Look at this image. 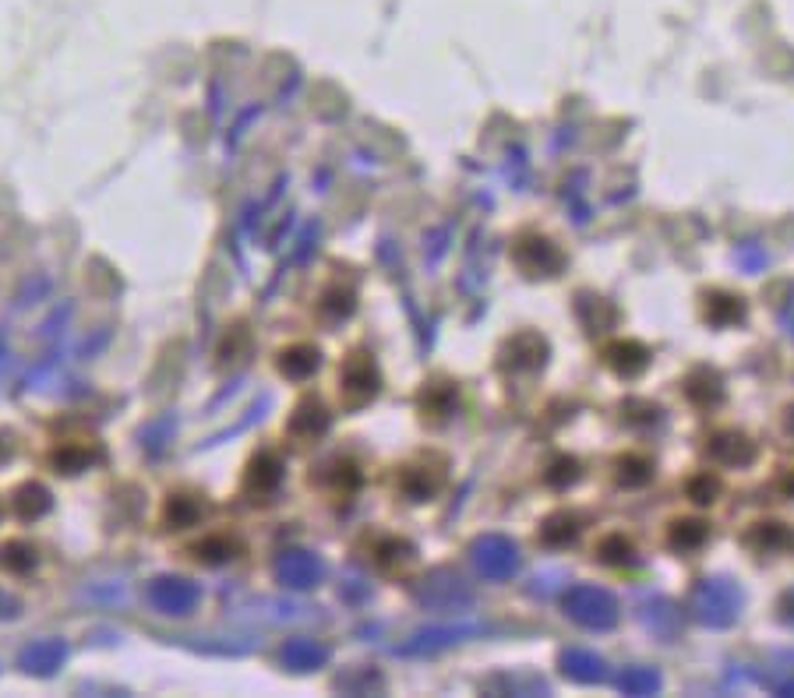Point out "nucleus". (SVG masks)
I'll return each mask as SVG.
<instances>
[{
    "mask_svg": "<svg viewBox=\"0 0 794 698\" xmlns=\"http://www.w3.org/2000/svg\"><path fill=\"white\" fill-rule=\"evenodd\" d=\"M149 603L156 610H163V614H191V610L198 607V600H202V589L195 586V582L180 579V575H163V579H152L149 586Z\"/></svg>",
    "mask_w": 794,
    "mask_h": 698,
    "instance_id": "6",
    "label": "nucleus"
},
{
    "mask_svg": "<svg viewBox=\"0 0 794 698\" xmlns=\"http://www.w3.org/2000/svg\"><path fill=\"white\" fill-rule=\"evenodd\" d=\"M579 536V526L572 515H551V519L540 526V540L547 543V547H565V543H572Z\"/></svg>",
    "mask_w": 794,
    "mask_h": 698,
    "instance_id": "26",
    "label": "nucleus"
},
{
    "mask_svg": "<svg viewBox=\"0 0 794 698\" xmlns=\"http://www.w3.org/2000/svg\"><path fill=\"white\" fill-rule=\"evenodd\" d=\"M276 575L290 589H311L322 579V561L315 554H308V550H286L276 561Z\"/></svg>",
    "mask_w": 794,
    "mask_h": 698,
    "instance_id": "8",
    "label": "nucleus"
},
{
    "mask_svg": "<svg viewBox=\"0 0 794 698\" xmlns=\"http://www.w3.org/2000/svg\"><path fill=\"white\" fill-rule=\"evenodd\" d=\"M244 346H248V332H244V328H240V325H237V328H230V335H226L223 346H219V360H223V364H226V360H230V364H233V360H240Z\"/></svg>",
    "mask_w": 794,
    "mask_h": 698,
    "instance_id": "36",
    "label": "nucleus"
},
{
    "mask_svg": "<svg viewBox=\"0 0 794 698\" xmlns=\"http://www.w3.org/2000/svg\"><path fill=\"white\" fill-rule=\"evenodd\" d=\"M512 261H516L519 268H523L526 275H558L565 265V254L558 251L555 244L547 237H540V233H526V237L516 240V247H512Z\"/></svg>",
    "mask_w": 794,
    "mask_h": 698,
    "instance_id": "5",
    "label": "nucleus"
},
{
    "mask_svg": "<svg viewBox=\"0 0 794 698\" xmlns=\"http://www.w3.org/2000/svg\"><path fill=\"white\" fill-rule=\"evenodd\" d=\"M420 603H427V607L435 610H456V607H466L470 603V589L463 586V579H456V575H431V579H424V586L417 589Z\"/></svg>",
    "mask_w": 794,
    "mask_h": 698,
    "instance_id": "9",
    "label": "nucleus"
},
{
    "mask_svg": "<svg viewBox=\"0 0 794 698\" xmlns=\"http://www.w3.org/2000/svg\"><path fill=\"white\" fill-rule=\"evenodd\" d=\"M562 670L579 684H593V681H604V660L590 649H565L562 653Z\"/></svg>",
    "mask_w": 794,
    "mask_h": 698,
    "instance_id": "17",
    "label": "nucleus"
},
{
    "mask_svg": "<svg viewBox=\"0 0 794 698\" xmlns=\"http://www.w3.org/2000/svg\"><path fill=\"white\" fill-rule=\"evenodd\" d=\"M618 688H622L625 695H636V698L657 695L660 674L653 667H629V670H622V677H618Z\"/></svg>",
    "mask_w": 794,
    "mask_h": 698,
    "instance_id": "24",
    "label": "nucleus"
},
{
    "mask_svg": "<svg viewBox=\"0 0 794 698\" xmlns=\"http://www.w3.org/2000/svg\"><path fill=\"white\" fill-rule=\"evenodd\" d=\"M410 557H413V547L406 540H385L382 547H378L375 561L382 568H396V565H406Z\"/></svg>",
    "mask_w": 794,
    "mask_h": 698,
    "instance_id": "33",
    "label": "nucleus"
},
{
    "mask_svg": "<svg viewBox=\"0 0 794 698\" xmlns=\"http://www.w3.org/2000/svg\"><path fill=\"white\" fill-rule=\"evenodd\" d=\"M15 610H18V603L11 600V596L0 593V617H11V614H15Z\"/></svg>",
    "mask_w": 794,
    "mask_h": 698,
    "instance_id": "38",
    "label": "nucleus"
},
{
    "mask_svg": "<svg viewBox=\"0 0 794 698\" xmlns=\"http://www.w3.org/2000/svg\"><path fill=\"white\" fill-rule=\"evenodd\" d=\"M378 385H382V378H378L371 353L357 349V353H350L343 360V367H339V399H343L346 409H364L378 395Z\"/></svg>",
    "mask_w": 794,
    "mask_h": 698,
    "instance_id": "3",
    "label": "nucleus"
},
{
    "mask_svg": "<svg viewBox=\"0 0 794 698\" xmlns=\"http://www.w3.org/2000/svg\"><path fill=\"white\" fill-rule=\"evenodd\" d=\"M787 540H791V536H787V529L780 526V522H759V526L745 536V543H749V547H756V550H763V554H766V550L784 547Z\"/></svg>",
    "mask_w": 794,
    "mask_h": 698,
    "instance_id": "27",
    "label": "nucleus"
},
{
    "mask_svg": "<svg viewBox=\"0 0 794 698\" xmlns=\"http://www.w3.org/2000/svg\"><path fill=\"white\" fill-rule=\"evenodd\" d=\"M64 656H68V649H64V642H60V639H39V642H32V646L22 649V656H18V667H22L25 674L50 677L53 670L64 663Z\"/></svg>",
    "mask_w": 794,
    "mask_h": 698,
    "instance_id": "12",
    "label": "nucleus"
},
{
    "mask_svg": "<svg viewBox=\"0 0 794 698\" xmlns=\"http://www.w3.org/2000/svg\"><path fill=\"white\" fill-rule=\"evenodd\" d=\"M50 491H46L43 483H25V487H18L15 498H11V508H15L18 519L32 522V519H43L46 512H50Z\"/></svg>",
    "mask_w": 794,
    "mask_h": 698,
    "instance_id": "18",
    "label": "nucleus"
},
{
    "mask_svg": "<svg viewBox=\"0 0 794 698\" xmlns=\"http://www.w3.org/2000/svg\"><path fill=\"white\" fill-rule=\"evenodd\" d=\"M565 614L572 617L576 624L590 628V632H607L615 628L618 617H622V607H618L615 593H607L600 586H572L565 593Z\"/></svg>",
    "mask_w": 794,
    "mask_h": 698,
    "instance_id": "2",
    "label": "nucleus"
},
{
    "mask_svg": "<svg viewBox=\"0 0 794 698\" xmlns=\"http://www.w3.org/2000/svg\"><path fill=\"white\" fill-rule=\"evenodd\" d=\"M689 610L706 628H727L742 614V589L731 579H703L692 589Z\"/></svg>",
    "mask_w": 794,
    "mask_h": 698,
    "instance_id": "1",
    "label": "nucleus"
},
{
    "mask_svg": "<svg viewBox=\"0 0 794 698\" xmlns=\"http://www.w3.org/2000/svg\"><path fill=\"white\" fill-rule=\"evenodd\" d=\"M706 540H710V529H706L699 519L675 522V526H671V533H667V543H671L675 550H699Z\"/></svg>",
    "mask_w": 794,
    "mask_h": 698,
    "instance_id": "25",
    "label": "nucleus"
},
{
    "mask_svg": "<svg viewBox=\"0 0 794 698\" xmlns=\"http://www.w3.org/2000/svg\"><path fill=\"white\" fill-rule=\"evenodd\" d=\"M237 550H240V543L233 540V536L212 533V536H205V540H198L195 547H191V554H195V561H202V565H223V561L237 557Z\"/></svg>",
    "mask_w": 794,
    "mask_h": 698,
    "instance_id": "22",
    "label": "nucleus"
},
{
    "mask_svg": "<svg viewBox=\"0 0 794 698\" xmlns=\"http://www.w3.org/2000/svg\"><path fill=\"white\" fill-rule=\"evenodd\" d=\"M279 660H283L290 670H315L329 660V649H325L318 639H290L283 646V653H279Z\"/></svg>",
    "mask_w": 794,
    "mask_h": 698,
    "instance_id": "16",
    "label": "nucleus"
},
{
    "mask_svg": "<svg viewBox=\"0 0 794 698\" xmlns=\"http://www.w3.org/2000/svg\"><path fill=\"white\" fill-rule=\"evenodd\" d=\"M36 568V547L25 540H4L0 543V572L8 575H29Z\"/></svg>",
    "mask_w": 794,
    "mask_h": 698,
    "instance_id": "21",
    "label": "nucleus"
},
{
    "mask_svg": "<svg viewBox=\"0 0 794 698\" xmlns=\"http://www.w3.org/2000/svg\"><path fill=\"white\" fill-rule=\"evenodd\" d=\"M745 318V300L731 297V293H706V321L717 328L735 325Z\"/></svg>",
    "mask_w": 794,
    "mask_h": 698,
    "instance_id": "20",
    "label": "nucleus"
},
{
    "mask_svg": "<svg viewBox=\"0 0 794 698\" xmlns=\"http://www.w3.org/2000/svg\"><path fill=\"white\" fill-rule=\"evenodd\" d=\"M470 557H473V565H477V572L491 582H505L519 572V550L509 536H498V533L480 536L470 547Z\"/></svg>",
    "mask_w": 794,
    "mask_h": 698,
    "instance_id": "4",
    "label": "nucleus"
},
{
    "mask_svg": "<svg viewBox=\"0 0 794 698\" xmlns=\"http://www.w3.org/2000/svg\"><path fill=\"white\" fill-rule=\"evenodd\" d=\"M205 505L198 498H191V494H170V501H166V522H170L173 529H188L195 526L198 519H202Z\"/></svg>",
    "mask_w": 794,
    "mask_h": 698,
    "instance_id": "23",
    "label": "nucleus"
},
{
    "mask_svg": "<svg viewBox=\"0 0 794 698\" xmlns=\"http://www.w3.org/2000/svg\"><path fill=\"white\" fill-rule=\"evenodd\" d=\"M89 448H78V445H60L57 452H53V466L64 469V473H78V469L89 466Z\"/></svg>",
    "mask_w": 794,
    "mask_h": 698,
    "instance_id": "32",
    "label": "nucleus"
},
{
    "mask_svg": "<svg viewBox=\"0 0 794 698\" xmlns=\"http://www.w3.org/2000/svg\"><path fill=\"white\" fill-rule=\"evenodd\" d=\"M650 476H653V466L643 455H625V459H618V483H622V487H643Z\"/></svg>",
    "mask_w": 794,
    "mask_h": 698,
    "instance_id": "29",
    "label": "nucleus"
},
{
    "mask_svg": "<svg viewBox=\"0 0 794 698\" xmlns=\"http://www.w3.org/2000/svg\"><path fill=\"white\" fill-rule=\"evenodd\" d=\"M459 635H463V632H456V628H445V632H420L413 642H406L403 653H435V649L459 642Z\"/></svg>",
    "mask_w": 794,
    "mask_h": 698,
    "instance_id": "30",
    "label": "nucleus"
},
{
    "mask_svg": "<svg viewBox=\"0 0 794 698\" xmlns=\"http://www.w3.org/2000/svg\"><path fill=\"white\" fill-rule=\"evenodd\" d=\"M322 311H329L332 318H343V314L353 311V293L350 290H332L329 297H325Z\"/></svg>",
    "mask_w": 794,
    "mask_h": 698,
    "instance_id": "37",
    "label": "nucleus"
},
{
    "mask_svg": "<svg viewBox=\"0 0 794 698\" xmlns=\"http://www.w3.org/2000/svg\"><path fill=\"white\" fill-rule=\"evenodd\" d=\"M710 459L720 462V466H731V469H745L756 462V445H752L745 434L738 431H724V434H713L710 438Z\"/></svg>",
    "mask_w": 794,
    "mask_h": 698,
    "instance_id": "10",
    "label": "nucleus"
},
{
    "mask_svg": "<svg viewBox=\"0 0 794 698\" xmlns=\"http://www.w3.org/2000/svg\"><path fill=\"white\" fill-rule=\"evenodd\" d=\"M717 480H713L710 473L696 476V480H689V498L696 501V505H710V501H717Z\"/></svg>",
    "mask_w": 794,
    "mask_h": 698,
    "instance_id": "35",
    "label": "nucleus"
},
{
    "mask_svg": "<svg viewBox=\"0 0 794 698\" xmlns=\"http://www.w3.org/2000/svg\"><path fill=\"white\" fill-rule=\"evenodd\" d=\"M787 431H791V434H794V406H791V409H787Z\"/></svg>",
    "mask_w": 794,
    "mask_h": 698,
    "instance_id": "39",
    "label": "nucleus"
},
{
    "mask_svg": "<svg viewBox=\"0 0 794 698\" xmlns=\"http://www.w3.org/2000/svg\"><path fill=\"white\" fill-rule=\"evenodd\" d=\"M547 360V342L537 332H516L502 349L505 371H537Z\"/></svg>",
    "mask_w": 794,
    "mask_h": 698,
    "instance_id": "7",
    "label": "nucleus"
},
{
    "mask_svg": "<svg viewBox=\"0 0 794 698\" xmlns=\"http://www.w3.org/2000/svg\"><path fill=\"white\" fill-rule=\"evenodd\" d=\"M544 480L551 483V487H558V491H562V487H569V483H576L579 480V462L576 459H555L551 462V469H547L544 473Z\"/></svg>",
    "mask_w": 794,
    "mask_h": 698,
    "instance_id": "34",
    "label": "nucleus"
},
{
    "mask_svg": "<svg viewBox=\"0 0 794 698\" xmlns=\"http://www.w3.org/2000/svg\"><path fill=\"white\" fill-rule=\"evenodd\" d=\"M399 487H403V494L410 501H427L438 487H442V469H431V473H427V466H410L399 476Z\"/></svg>",
    "mask_w": 794,
    "mask_h": 698,
    "instance_id": "19",
    "label": "nucleus"
},
{
    "mask_svg": "<svg viewBox=\"0 0 794 698\" xmlns=\"http://www.w3.org/2000/svg\"><path fill=\"white\" fill-rule=\"evenodd\" d=\"M597 557L600 561H607V565H629L632 561V540H625L622 533L615 536H604L597 547Z\"/></svg>",
    "mask_w": 794,
    "mask_h": 698,
    "instance_id": "31",
    "label": "nucleus"
},
{
    "mask_svg": "<svg viewBox=\"0 0 794 698\" xmlns=\"http://www.w3.org/2000/svg\"><path fill=\"white\" fill-rule=\"evenodd\" d=\"M283 480V466L272 452H258L248 462V473H244V491L248 494H272Z\"/></svg>",
    "mask_w": 794,
    "mask_h": 698,
    "instance_id": "15",
    "label": "nucleus"
},
{
    "mask_svg": "<svg viewBox=\"0 0 794 698\" xmlns=\"http://www.w3.org/2000/svg\"><path fill=\"white\" fill-rule=\"evenodd\" d=\"M286 431L293 434V438H318V434L329 431V413H325V406L318 399H304L297 409L290 413V420H286Z\"/></svg>",
    "mask_w": 794,
    "mask_h": 698,
    "instance_id": "13",
    "label": "nucleus"
},
{
    "mask_svg": "<svg viewBox=\"0 0 794 698\" xmlns=\"http://www.w3.org/2000/svg\"><path fill=\"white\" fill-rule=\"evenodd\" d=\"M604 360L618 378H636V374H643L646 364H650V349L636 339H618L604 349Z\"/></svg>",
    "mask_w": 794,
    "mask_h": 698,
    "instance_id": "11",
    "label": "nucleus"
},
{
    "mask_svg": "<svg viewBox=\"0 0 794 698\" xmlns=\"http://www.w3.org/2000/svg\"><path fill=\"white\" fill-rule=\"evenodd\" d=\"M685 392H689L696 402H703V406H710V402H720L724 388H720V378L713 371H696L689 378V385H685Z\"/></svg>",
    "mask_w": 794,
    "mask_h": 698,
    "instance_id": "28",
    "label": "nucleus"
},
{
    "mask_svg": "<svg viewBox=\"0 0 794 698\" xmlns=\"http://www.w3.org/2000/svg\"><path fill=\"white\" fill-rule=\"evenodd\" d=\"M318 364H322V353H318L315 346H308V342H297V346H286L283 353H279L276 367L283 378L290 381H308L311 374L318 371Z\"/></svg>",
    "mask_w": 794,
    "mask_h": 698,
    "instance_id": "14",
    "label": "nucleus"
}]
</instances>
